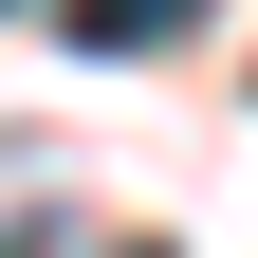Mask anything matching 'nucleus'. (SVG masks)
Instances as JSON below:
<instances>
[{
	"label": "nucleus",
	"mask_w": 258,
	"mask_h": 258,
	"mask_svg": "<svg viewBox=\"0 0 258 258\" xmlns=\"http://www.w3.org/2000/svg\"><path fill=\"white\" fill-rule=\"evenodd\" d=\"M111 258H148V240H111Z\"/></svg>",
	"instance_id": "f03ea898"
},
{
	"label": "nucleus",
	"mask_w": 258,
	"mask_h": 258,
	"mask_svg": "<svg viewBox=\"0 0 258 258\" xmlns=\"http://www.w3.org/2000/svg\"><path fill=\"white\" fill-rule=\"evenodd\" d=\"M184 19H203V0H74V37H92V55H166Z\"/></svg>",
	"instance_id": "f257e3e1"
}]
</instances>
